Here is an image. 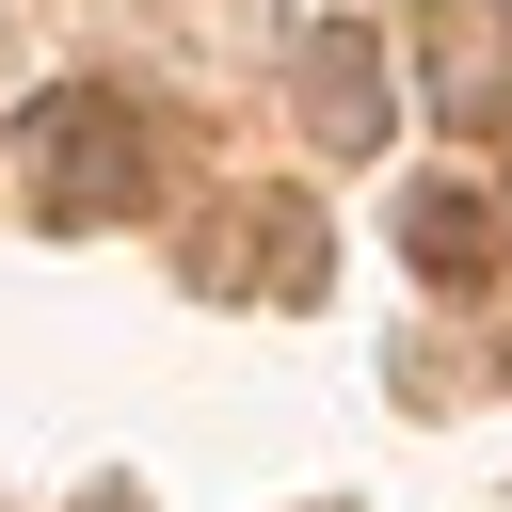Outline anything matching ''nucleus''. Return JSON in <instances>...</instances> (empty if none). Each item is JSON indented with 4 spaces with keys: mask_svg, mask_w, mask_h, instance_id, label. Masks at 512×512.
Masks as SVG:
<instances>
[{
    "mask_svg": "<svg viewBox=\"0 0 512 512\" xmlns=\"http://www.w3.org/2000/svg\"><path fill=\"white\" fill-rule=\"evenodd\" d=\"M304 128H320L336 160L384 144V32H368V16H320V32H304Z\"/></svg>",
    "mask_w": 512,
    "mask_h": 512,
    "instance_id": "f03ea898",
    "label": "nucleus"
},
{
    "mask_svg": "<svg viewBox=\"0 0 512 512\" xmlns=\"http://www.w3.org/2000/svg\"><path fill=\"white\" fill-rule=\"evenodd\" d=\"M240 256L272 272V304H320V224H304V208H256V224H240Z\"/></svg>",
    "mask_w": 512,
    "mask_h": 512,
    "instance_id": "20e7f679",
    "label": "nucleus"
},
{
    "mask_svg": "<svg viewBox=\"0 0 512 512\" xmlns=\"http://www.w3.org/2000/svg\"><path fill=\"white\" fill-rule=\"evenodd\" d=\"M400 240H416V272H432V288H480V272H496V208H480V192H416V208H400Z\"/></svg>",
    "mask_w": 512,
    "mask_h": 512,
    "instance_id": "7ed1b4c3",
    "label": "nucleus"
},
{
    "mask_svg": "<svg viewBox=\"0 0 512 512\" xmlns=\"http://www.w3.org/2000/svg\"><path fill=\"white\" fill-rule=\"evenodd\" d=\"M16 160H32V208H48V224H112V208L144 192V144H128V96H96V80L32 96Z\"/></svg>",
    "mask_w": 512,
    "mask_h": 512,
    "instance_id": "f257e3e1",
    "label": "nucleus"
}]
</instances>
